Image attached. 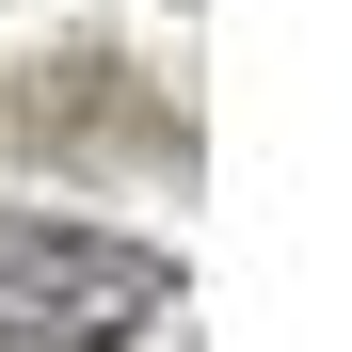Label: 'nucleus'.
<instances>
[{"instance_id":"2","label":"nucleus","mask_w":352,"mask_h":352,"mask_svg":"<svg viewBox=\"0 0 352 352\" xmlns=\"http://www.w3.org/2000/svg\"><path fill=\"white\" fill-rule=\"evenodd\" d=\"M0 160H80V176H192V96L112 65V48H48L0 65Z\"/></svg>"},{"instance_id":"1","label":"nucleus","mask_w":352,"mask_h":352,"mask_svg":"<svg viewBox=\"0 0 352 352\" xmlns=\"http://www.w3.org/2000/svg\"><path fill=\"white\" fill-rule=\"evenodd\" d=\"M160 320H176V256L160 241L0 208V352H129Z\"/></svg>"}]
</instances>
